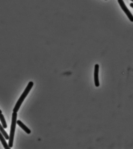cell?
<instances>
[{"mask_svg": "<svg viewBox=\"0 0 133 149\" xmlns=\"http://www.w3.org/2000/svg\"><path fill=\"white\" fill-rule=\"evenodd\" d=\"M99 66L98 64H95V66L94 72V79L95 85L96 87H99L100 86L99 78Z\"/></svg>", "mask_w": 133, "mask_h": 149, "instance_id": "obj_4", "label": "cell"}, {"mask_svg": "<svg viewBox=\"0 0 133 149\" xmlns=\"http://www.w3.org/2000/svg\"><path fill=\"white\" fill-rule=\"evenodd\" d=\"M33 83L32 81H30L29 83L27 86L25 88V91L22 94L21 96L18 99V101H17V104L15 106L13 110V112L17 113L20 108L21 106L22 103L24 100H25V98L27 96L28 94L29 93L30 91H31L32 87H33Z\"/></svg>", "mask_w": 133, "mask_h": 149, "instance_id": "obj_1", "label": "cell"}, {"mask_svg": "<svg viewBox=\"0 0 133 149\" xmlns=\"http://www.w3.org/2000/svg\"><path fill=\"white\" fill-rule=\"evenodd\" d=\"M130 6L131 7H132V8H133V3H130Z\"/></svg>", "mask_w": 133, "mask_h": 149, "instance_id": "obj_9", "label": "cell"}, {"mask_svg": "<svg viewBox=\"0 0 133 149\" xmlns=\"http://www.w3.org/2000/svg\"><path fill=\"white\" fill-rule=\"evenodd\" d=\"M130 1L133 2V0H130Z\"/></svg>", "mask_w": 133, "mask_h": 149, "instance_id": "obj_11", "label": "cell"}, {"mask_svg": "<svg viewBox=\"0 0 133 149\" xmlns=\"http://www.w3.org/2000/svg\"><path fill=\"white\" fill-rule=\"evenodd\" d=\"M0 120L1 122L3 127L4 129H6L7 128V125L6 121L5 120V118H4V115L2 114H0Z\"/></svg>", "mask_w": 133, "mask_h": 149, "instance_id": "obj_7", "label": "cell"}, {"mask_svg": "<svg viewBox=\"0 0 133 149\" xmlns=\"http://www.w3.org/2000/svg\"><path fill=\"white\" fill-rule=\"evenodd\" d=\"M0 131L3 134V136L5 137L6 139V140H8L9 139V136L8 135V134L7 133L5 130H4V127L1 125V123H0Z\"/></svg>", "mask_w": 133, "mask_h": 149, "instance_id": "obj_8", "label": "cell"}, {"mask_svg": "<svg viewBox=\"0 0 133 149\" xmlns=\"http://www.w3.org/2000/svg\"><path fill=\"white\" fill-rule=\"evenodd\" d=\"M2 111H1V110H0V114H2Z\"/></svg>", "mask_w": 133, "mask_h": 149, "instance_id": "obj_10", "label": "cell"}, {"mask_svg": "<svg viewBox=\"0 0 133 149\" xmlns=\"http://www.w3.org/2000/svg\"><path fill=\"white\" fill-rule=\"evenodd\" d=\"M17 113L13 112L12 114V122L11 127L10 137H9V146L10 148L13 146L14 138L16 123H17Z\"/></svg>", "mask_w": 133, "mask_h": 149, "instance_id": "obj_2", "label": "cell"}, {"mask_svg": "<svg viewBox=\"0 0 133 149\" xmlns=\"http://www.w3.org/2000/svg\"><path fill=\"white\" fill-rule=\"evenodd\" d=\"M118 2L119 4H120L121 9H122L124 12L127 15V17L129 18L130 21L133 22V16L132 15L130 11L127 8L123 0H118Z\"/></svg>", "mask_w": 133, "mask_h": 149, "instance_id": "obj_3", "label": "cell"}, {"mask_svg": "<svg viewBox=\"0 0 133 149\" xmlns=\"http://www.w3.org/2000/svg\"><path fill=\"white\" fill-rule=\"evenodd\" d=\"M0 141L1 142L4 148L6 149H10V148L9 146L8 145L6 141H5V139H4V137H3V135L1 134V132H0Z\"/></svg>", "mask_w": 133, "mask_h": 149, "instance_id": "obj_6", "label": "cell"}, {"mask_svg": "<svg viewBox=\"0 0 133 149\" xmlns=\"http://www.w3.org/2000/svg\"><path fill=\"white\" fill-rule=\"evenodd\" d=\"M105 1H107V0H105Z\"/></svg>", "mask_w": 133, "mask_h": 149, "instance_id": "obj_12", "label": "cell"}, {"mask_svg": "<svg viewBox=\"0 0 133 149\" xmlns=\"http://www.w3.org/2000/svg\"><path fill=\"white\" fill-rule=\"evenodd\" d=\"M17 123L22 129H23V130L27 134H31V130H30L26 125H25L21 121L18 120L17 121Z\"/></svg>", "mask_w": 133, "mask_h": 149, "instance_id": "obj_5", "label": "cell"}]
</instances>
